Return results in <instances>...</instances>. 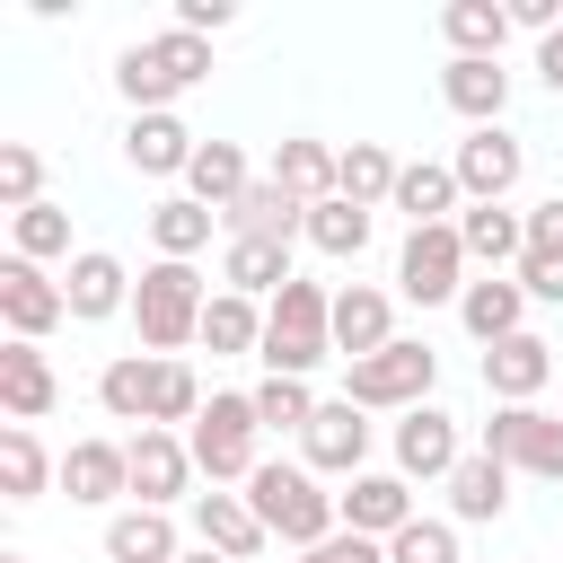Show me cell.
Returning <instances> with one entry per match:
<instances>
[{
  "label": "cell",
  "mask_w": 563,
  "mask_h": 563,
  "mask_svg": "<svg viewBox=\"0 0 563 563\" xmlns=\"http://www.w3.org/2000/svg\"><path fill=\"white\" fill-rule=\"evenodd\" d=\"M273 378H317L325 361H334V290L325 282H282L273 299H264V352H255Z\"/></svg>",
  "instance_id": "cell-1"
},
{
  "label": "cell",
  "mask_w": 563,
  "mask_h": 563,
  "mask_svg": "<svg viewBox=\"0 0 563 563\" xmlns=\"http://www.w3.org/2000/svg\"><path fill=\"white\" fill-rule=\"evenodd\" d=\"M246 501H255V519H264L290 554H308V545H325V537L343 528V501H334L325 475H308L299 457H264V466L246 475Z\"/></svg>",
  "instance_id": "cell-2"
},
{
  "label": "cell",
  "mask_w": 563,
  "mask_h": 563,
  "mask_svg": "<svg viewBox=\"0 0 563 563\" xmlns=\"http://www.w3.org/2000/svg\"><path fill=\"white\" fill-rule=\"evenodd\" d=\"M202 308H211V290H202V273H194V264H167V255H150V264H141V282H132L141 352L185 361V343H202Z\"/></svg>",
  "instance_id": "cell-3"
},
{
  "label": "cell",
  "mask_w": 563,
  "mask_h": 563,
  "mask_svg": "<svg viewBox=\"0 0 563 563\" xmlns=\"http://www.w3.org/2000/svg\"><path fill=\"white\" fill-rule=\"evenodd\" d=\"M185 449H194V466H202L220 493H229V484H246V475L264 466V422H255V396H238V387H211V405L194 413Z\"/></svg>",
  "instance_id": "cell-4"
},
{
  "label": "cell",
  "mask_w": 563,
  "mask_h": 563,
  "mask_svg": "<svg viewBox=\"0 0 563 563\" xmlns=\"http://www.w3.org/2000/svg\"><path fill=\"white\" fill-rule=\"evenodd\" d=\"M431 387H440V352L413 343V334H396L369 361H343V396L361 413H413V405H431Z\"/></svg>",
  "instance_id": "cell-5"
},
{
  "label": "cell",
  "mask_w": 563,
  "mask_h": 563,
  "mask_svg": "<svg viewBox=\"0 0 563 563\" xmlns=\"http://www.w3.org/2000/svg\"><path fill=\"white\" fill-rule=\"evenodd\" d=\"M466 238H457V220L449 229H405V246H396V290L413 299V308H457L466 299Z\"/></svg>",
  "instance_id": "cell-6"
},
{
  "label": "cell",
  "mask_w": 563,
  "mask_h": 563,
  "mask_svg": "<svg viewBox=\"0 0 563 563\" xmlns=\"http://www.w3.org/2000/svg\"><path fill=\"white\" fill-rule=\"evenodd\" d=\"M475 449H493L510 475L563 484V413H545V405H493V422H484Z\"/></svg>",
  "instance_id": "cell-7"
},
{
  "label": "cell",
  "mask_w": 563,
  "mask_h": 563,
  "mask_svg": "<svg viewBox=\"0 0 563 563\" xmlns=\"http://www.w3.org/2000/svg\"><path fill=\"white\" fill-rule=\"evenodd\" d=\"M369 440H378V422H369L352 396H325V405H317V422L299 431V466H308V475H343V484H352V475H369Z\"/></svg>",
  "instance_id": "cell-8"
},
{
  "label": "cell",
  "mask_w": 563,
  "mask_h": 563,
  "mask_svg": "<svg viewBox=\"0 0 563 563\" xmlns=\"http://www.w3.org/2000/svg\"><path fill=\"white\" fill-rule=\"evenodd\" d=\"M457 457H466V431H457L449 405H413V413H396V475H405V484H449Z\"/></svg>",
  "instance_id": "cell-9"
},
{
  "label": "cell",
  "mask_w": 563,
  "mask_h": 563,
  "mask_svg": "<svg viewBox=\"0 0 563 563\" xmlns=\"http://www.w3.org/2000/svg\"><path fill=\"white\" fill-rule=\"evenodd\" d=\"M449 167H457V194L466 202H510V185L528 176V150H519L510 123H484V132H466L449 150Z\"/></svg>",
  "instance_id": "cell-10"
},
{
  "label": "cell",
  "mask_w": 563,
  "mask_h": 563,
  "mask_svg": "<svg viewBox=\"0 0 563 563\" xmlns=\"http://www.w3.org/2000/svg\"><path fill=\"white\" fill-rule=\"evenodd\" d=\"M62 317H70L62 282L44 264H26V255H0V325H9V343H44Z\"/></svg>",
  "instance_id": "cell-11"
},
{
  "label": "cell",
  "mask_w": 563,
  "mask_h": 563,
  "mask_svg": "<svg viewBox=\"0 0 563 563\" xmlns=\"http://www.w3.org/2000/svg\"><path fill=\"white\" fill-rule=\"evenodd\" d=\"M132 449V501L141 510H176V501H194V449H185V431H132L123 440Z\"/></svg>",
  "instance_id": "cell-12"
},
{
  "label": "cell",
  "mask_w": 563,
  "mask_h": 563,
  "mask_svg": "<svg viewBox=\"0 0 563 563\" xmlns=\"http://www.w3.org/2000/svg\"><path fill=\"white\" fill-rule=\"evenodd\" d=\"M132 264L123 255H106V246H79L70 264H62V299H70V317L79 325H106V317H132Z\"/></svg>",
  "instance_id": "cell-13"
},
{
  "label": "cell",
  "mask_w": 563,
  "mask_h": 563,
  "mask_svg": "<svg viewBox=\"0 0 563 563\" xmlns=\"http://www.w3.org/2000/svg\"><path fill=\"white\" fill-rule=\"evenodd\" d=\"M334 501H343V528H352V537H378V545H387L396 528H413V519H422V510H413V484H405L396 466H369V475H352Z\"/></svg>",
  "instance_id": "cell-14"
},
{
  "label": "cell",
  "mask_w": 563,
  "mask_h": 563,
  "mask_svg": "<svg viewBox=\"0 0 563 563\" xmlns=\"http://www.w3.org/2000/svg\"><path fill=\"white\" fill-rule=\"evenodd\" d=\"M185 510H194V545H211V554H229V563H255V554L273 545V528L255 519L246 493H220V484H211V493H194Z\"/></svg>",
  "instance_id": "cell-15"
},
{
  "label": "cell",
  "mask_w": 563,
  "mask_h": 563,
  "mask_svg": "<svg viewBox=\"0 0 563 563\" xmlns=\"http://www.w3.org/2000/svg\"><path fill=\"white\" fill-rule=\"evenodd\" d=\"M545 387H554V343L545 334H510V343L484 352V396L493 405H537Z\"/></svg>",
  "instance_id": "cell-16"
},
{
  "label": "cell",
  "mask_w": 563,
  "mask_h": 563,
  "mask_svg": "<svg viewBox=\"0 0 563 563\" xmlns=\"http://www.w3.org/2000/svg\"><path fill=\"white\" fill-rule=\"evenodd\" d=\"M62 493L106 510V501H132V449L123 440H70L62 449Z\"/></svg>",
  "instance_id": "cell-17"
},
{
  "label": "cell",
  "mask_w": 563,
  "mask_h": 563,
  "mask_svg": "<svg viewBox=\"0 0 563 563\" xmlns=\"http://www.w3.org/2000/svg\"><path fill=\"white\" fill-rule=\"evenodd\" d=\"M396 343V299L378 290V282H343L334 290V352L343 361H369V352H387Z\"/></svg>",
  "instance_id": "cell-18"
},
{
  "label": "cell",
  "mask_w": 563,
  "mask_h": 563,
  "mask_svg": "<svg viewBox=\"0 0 563 563\" xmlns=\"http://www.w3.org/2000/svg\"><path fill=\"white\" fill-rule=\"evenodd\" d=\"M158 387H167V361L158 352H114L106 369H97V405L114 413V422H158Z\"/></svg>",
  "instance_id": "cell-19"
},
{
  "label": "cell",
  "mask_w": 563,
  "mask_h": 563,
  "mask_svg": "<svg viewBox=\"0 0 563 563\" xmlns=\"http://www.w3.org/2000/svg\"><path fill=\"white\" fill-rule=\"evenodd\" d=\"M387 211H405V229H449V220L466 211L457 167H449V158H405V176H396V202H387Z\"/></svg>",
  "instance_id": "cell-20"
},
{
  "label": "cell",
  "mask_w": 563,
  "mask_h": 563,
  "mask_svg": "<svg viewBox=\"0 0 563 563\" xmlns=\"http://www.w3.org/2000/svg\"><path fill=\"white\" fill-rule=\"evenodd\" d=\"M457 238H466V264L519 273V255H528V211H510V202H466V211H457Z\"/></svg>",
  "instance_id": "cell-21"
},
{
  "label": "cell",
  "mask_w": 563,
  "mask_h": 563,
  "mask_svg": "<svg viewBox=\"0 0 563 563\" xmlns=\"http://www.w3.org/2000/svg\"><path fill=\"white\" fill-rule=\"evenodd\" d=\"M457 325L493 352V343L528 334V290H519L510 273H475V282H466V299H457Z\"/></svg>",
  "instance_id": "cell-22"
},
{
  "label": "cell",
  "mask_w": 563,
  "mask_h": 563,
  "mask_svg": "<svg viewBox=\"0 0 563 563\" xmlns=\"http://www.w3.org/2000/svg\"><path fill=\"white\" fill-rule=\"evenodd\" d=\"M194 132H185V114H132L123 123V167L132 176H185L194 167Z\"/></svg>",
  "instance_id": "cell-23"
},
{
  "label": "cell",
  "mask_w": 563,
  "mask_h": 563,
  "mask_svg": "<svg viewBox=\"0 0 563 563\" xmlns=\"http://www.w3.org/2000/svg\"><path fill=\"white\" fill-rule=\"evenodd\" d=\"M334 167H343V150H334V141L290 132V141H273V167H264V176H273L290 202H308V211H317V202H334Z\"/></svg>",
  "instance_id": "cell-24"
},
{
  "label": "cell",
  "mask_w": 563,
  "mask_h": 563,
  "mask_svg": "<svg viewBox=\"0 0 563 563\" xmlns=\"http://www.w3.org/2000/svg\"><path fill=\"white\" fill-rule=\"evenodd\" d=\"M220 229H229V238H282V246H299V238H308V202H290L273 176H255V185L220 211Z\"/></svg>",
  "instance_id": "cell-25"
},
{
  "label": "cell",
  "mask_w": 563,
  "mask_h": 563,
  "mask_svg": "<svg viewBox=\"0 0 563 563\" xmlns=\"http://www.w3.org/2000/svg\"><path fill=\"white\" fill-rule=\"evenodd\" d=\"M0 405H9V422H44L62 405V378H53L44 343H0Z\"/></svg>",
  "instance_id": "cell-26"
},
{
  "label": "cell",
  "mask_w": 563,
  "mask_h": 563,
  "mask_svg": "<svg viewBox=\"0 0 563 563\" xmlns=\"http://www.w3.org/2000/svg\"><path fill=\"white\" fill-rule=\"evenodd\" d=\"M440 493H449V519H457V528H484V519H501V510H510V466H501L493 449H466V457H457V475H449Z\"/></svg>",
  "instance_id": "cell-27"
},
{
  "label": "cell",
  "mask_w": 563,
  "mask_h": 563,
  "mask_svg": "<svg viewBox=\"0 0 563 563\" xmlns=\"http://www.w3.org/2000/svg\"><path fill=\"white\" fill-rule=\"evenodd\" d=\"M440 44H449V62H501L510 9H501V0H449V9H440Z\"/></svg>",
  "instance_id": "cell-28"
},
{
  "label": "cell",
  "mask_w": 563,
  "mask_h": 563,
  "mask_svg": "<svg viewBox=\"0 0 563 563\" xmlns=\"http://www.w3.org/2000/svg\"><path fill=\"white\" fill-rule=\"evenodd\" d=\"M440 97H449V114H466V132H484L510 106V70L501 62H440Z\"/></svg>",
  "instance_id": "cell-29"
},
{
  "label": "cell",
  "mask_w": 563,
  "mask_h": 563,
  "mask_svg": "<svg viewBox=\"0 0 563 563\" xmlns=\"http://www.w3.org/2000/svg\"><path fill=\"white\" fill-rule=\"evenodd\" d=\"M282 282H299V264H290V246H282V238H229V246H220V290L273 299Z\"/></svg>",
  "instance_id": "cell-30"
},
{
  "label": "cell",
  "mask_w": 563,
  "mask_h": 563,
  "mask_svg": "<svg viewBox=\"0 0 563 563\" xmlns=\"http://www.w3.org/2000/svg\"><path fill=\"white\" fill-rule=\"evenodd\" d=\"M62 484V457H44L35 422H0V493L9 501H44Z\"/></svg>",
  "instance_id": "cell-31"
},
{
  "label": "cell",
  "mask_w": 563,
  "mask_h": 563,
  "mask_svg": "<svg viewBox=\"0 0 563 563\" xmlns=\"http://www.w3.org/2000/svg\"><path fill=\"white\" fill-rule=\"evenodd\" d=\"M185 554V537H176V519L167 510H114L106 519V563H176Z\"/></svg>",
  "instance_id": "cell-32"
},
{
  "label": "cell",
  "mask_w": 563,
  "mask_h": 563,
  "mask_svg": "<svg viewBox=\"0 0 563 563\" xmlns=\"http://www.w3.org/2000/svg\"><path fill=\"white\" fill-rule=\"evenodd\" d=\"M396 176H405V158H396L387 141H343L334 194H343V202H361V211H378V202H396Z\"/></svg>",
  "instance_id": "cell-33"
},
{
  "label": "cell",
  "mask_w": 563,
  "mask_h": 563,
  "mask_svg": "<svg viewBox=\"0 0 563 563\" xmlns=\"http://www.w3.org/2000/svg\"><path fill=\"white\" fill-rule=\"evenodd\" d=\"M246 185H255V167H246V150H238V141H202V150H194V167H185V194H194L202 211H229Z\"/></svg>",
  "instance_id": "cell-34"
},
{
  "label": "cell",
  "mask_w": 563,
  "mask_h": 563,
  "mask_svg": "<svg viewBox=\"0 0 563 563\" xmlns=\"http://www.w3.org/2000/svg\"><path fill=\"white\" fill-rule=\"evenodd\" d=\"M202 343H211L220 361L264 352V299H246V290H211V308H202Z\"/></svg>",
  "instance_id": "cell-35"
},
{
  "label": "cell",
  "mask_w": 563,
  "mask_h": 563,
  "mask_svg": "<svg viewBox=\"0 0 563 563\" xmlns=\"http://www.w3.org/2000/svg\"><path fill=\"white\" fill-rule=\"evenodd\" d=\"M211 220H220V211H202L194 194H167V202H150V246H158L167 264H194V255L211 246Z\"/></svg>",
  "instance_id": "cell-36"
},
{
  "label": "cell",
  "mask_w": 563,
  "mask_h": 563,
  "mask_svg": "<svg viewBox=\"0 0 563 563\" xmlns=\"http://www.w3.org/2000/svg\"><path fill=\"white\" fill-rule=\"evenodd\" d=\"M369 229H378V220H369L361 202H343V194L308 211V246H317V255H334V264H361V246H369Z\"/></svg>",
  "instance_id": "cell-37"
},
{
  "label": "cell",
  "mask_w": 563,
  "mask_h": 563,
  "mask_svg": "<svg viewBox=\"0 0 563 563\" xmlns=\"http://www.w3.org/2000/svg\"><path fill=\"white\" fill-rule=\"evenodd\" d=\"M9 255H26V264H70L79 246H70V211L62 202H35V211H9Z\"/></svg>",
  "instance_id": "cell-38"
},
{
  "label": "cell",
  "mask_w": 563,
  "mask_h": 563,
  "mask_svg": "<svg viewBox=\"0 0 563 563\" xmlns=\"http://www.w3.org/2000/svg\"><path fill=\"white\" fill-rule=\"evenodd\" d=\"M246 396H255V422H264V431H308V422H317V405H325L308 378H273V369H264Z\"/></svg>",
  "instance_id": "cell-39"
},
{
  "label": "cell",
  "mask_w": 563,
  "mask_h": 563,
  "mask_svg": "<svg viewBox=\"0 0 563 563\" xmlns=\"http://www.w3.org/2000/svg\"><path fill=\"white\" fill-rule=\"evenodd\" d=\"M44 202V158L26 141H0V211H35Z\"/></svg>",
  "instance_id": "cell-40"
},
{
  "label": "cell",
  "mask_w": 563,
  "mask_h": 563,
  "mask_svg": "<svg viewBox=\"0 0 563 563\" xmlns=\"http://www.w3.org/2000/svg\"><path fill=\"white\" fill-rule=\"evenodd\" d=\"M387 563H457V519H413L387 537Z\"/></svg>",
  "instance_id": "cell-41"
},
{
  "label": "cell",
  "mask_w": 563,
  "mask_h": 563,
  "mask_svg": "<svg viewBox=\"0 0 563 563\" xmlns=\"http://www.w3.org/2000/svg\"><path fill=\"white\" fill-rule=\"evenodd\" d=\"M510 282L528 290V308H563V264H554V255H519Z\"/></svg>",
  "instance_id": "cell-42"
},
{
  "label": "cell",
  "mask_w": 563,
  "mask_h": 563,
  "mask_svg": "<svg viewBox=\"0 0 563 563\" xmlns=\"http://www.w3.org/2000/svg\"><path fill=\"white\" fill-rule=\"evenodd\" d=\"M299 563H387V545H378V537H352V528H334V537H325V545H308Z\"/></svg>",
  "instance_id": "cell-43"
},
{
  "label": "cell",
  "mask_w": 563,
  "mask_h": 563,
  "mask_svg": "<svg viewBox=\"0 0 563 563\" xmlns=\"http://www.w3.org/2000/svg\"><path fill=\"white\" fill-rule=\"evenodd\" d=\"M528 255H554V264H563V194H545V202L528 211Z\"/></svg>",
  "instance_id": "cell-44"
},
{
  "label": "cell",
  "mask_w": 563,
  "mask_h": 563,
  "mask_svg": "<svg viewBox=\"0 0 563 563\" xmlns=\"http://www.w3.org/2000/svg\"><path fill=\"white\" fill-rule=\"evenodd\" d=\"M229 18H238L229 0H176V18H167V26H185V35H202V44H211V35L229 26Z\"/></svg>",
  "instance_id": "cell-45"
},
{
  "label": "cell",
  "mask_w": 563,
  "mask_h": 563,
  "mask_svg": "<svg viewBox=\"0 0 563 563\" xmlns=\"http://www.w3.org/2000/svg\"><path fill=\"white\" fill-rule=\"evenodd\" d=\"M510 26H528V35L545 44V35L563 26V0H510Z\"/></svg>",
  "instance_id": "cell-46"
},
{
  "label": "cell",
  "mask_w": 563,
  "mask_h": 563,
  "mask_svg": "<svg viewBox=\"0 0 563 563\" xmlns=\"http://www.w3.org/2000/svg\"><path fill=\"white\" fill-rule=\"evenodd\" d=\"M537 79H545V88H554V97H563V26H554V35H545V44H537Z\"/></svg>",
  "instance_id": "cell-47"
},
{
  "label": "cell",
  "mask_w": 563,
  "mask_h": 563,
  "mask_svg": "<svg viewBox=\"0 0 563 563\" xmlns=\"http://www.w3.org/2000/svg\"><path fill=\"white\" fill-rule=\"evenodd\" d=\"M176 563H229V554H211V545H185V554H176Z\"/></svg>",
  "instance_id": "cell-48"
},
{
  "label": "cell",
  "mask_w": 563,
  "mask_h": 563,
  "mask_svg": "<svg viewBox=\"0 0 563 563\" xmlns=\"http://www.w3.org/2000/svg\"><path fill=\"white\" fill-rule=\"evenodd\" d=\"M0 563H26V554H0Z\"/></svg>",
  "instance_id": "cell-49"
}]
</instances>
